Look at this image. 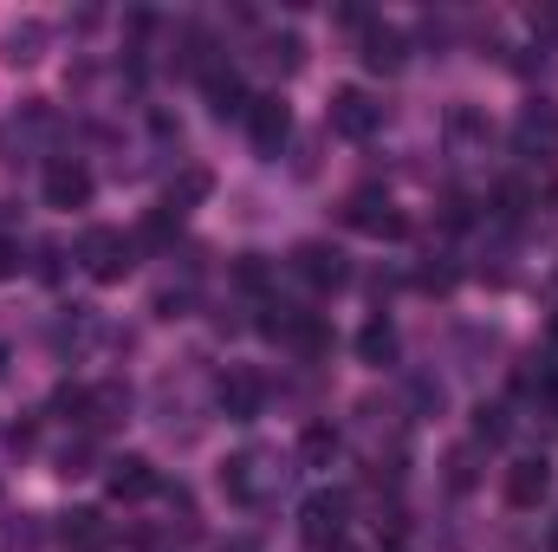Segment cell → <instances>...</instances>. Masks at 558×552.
<instances>
[{
    "instance_id": "44dd1931",
    "label": "cell",
    "mask_w": 558,
    "mask_h": 552,
    "mask_svg": "<svg viewBox=\"0 0 558 552\" xmlns=\"http://www.w3.org/2000/svg\"><path fill=\"white\" fill-rule=\"evenodd\" d=\"M331 552H351V547H331Z\"/></svg>"
},
{
    "instance_id": "ac0fdd59",
    "label": "cell",
    "mask_w": 558,
    "mask_h": 552,
    "mask_svg": "<svg viewBox=\"0 0 558 552\" xmlns=\"http://www.w3.org/2000/svg\"><path fill=\"white\" fill-rule=\"evenodd\" d=\"M65 547H78V552H98V547H105L98 514H65Z\"/></svg>"
},
{
    "instance_id": "277c9868",
    "label": "cell",
    "mask_w": 558,
    "mask_h": 552,
    "mask_svg": "<svg viewBox=\"0 0 558 552\" xmlns=\"http://www.w3.org/2000/svg\"><path fill=\"white\" fill-rule=\"evenodd\" d=\"M215 404L228 422H254L260 404H267V384H260V371H247V364H228L221 371V384H215Z\"/></svg>"
},
{
    "instance_id": "ba28073f",
    "label": "cell",
    "mask_w": 558,
    "mask_h": 552,
    "mask_svg": "<svg viewBox=\"0 0 558 552\" xmlns=\"http://www.w3.org/2000/svg\"><path fill=\"white\" fill-rule=\"evenodd\" d=\"M92 202V169L78 156H52L46 163V208H85Z\"/></svg>"
},
{
    "instance_id": "8fae6325",
    "label": "cell",
    "mask_w": 558,
    "mask_h": 552,
    "mask_svg": "<svg viewBox=\"0 0 558 552\" xmlns=\"http://www.w3.org/2000/svg\"><path fill=\"white\" fill-rule=\"evenodd\" d=\"M292 267H299L305 286H318V292L344 286V254H338V248H325V241H305V248L292 254Z\"/></svg>"
},
{
    "instance_id": "8992f818",
    "label": "cell",
    "mask_w": 558,
    "mask_h": 552,
    "mask_svg": "<svg viewBox=\"0 0 558 552\" xmlns=\"http://www.w3.org/2000/svg\"><path fill=\"white\" fill-rule=\"evenodd\" d=\"M377 124H384V105H377L371 92H357V85H351V92H338V98H331V131H338V137L364 143V137H377Z\"/></svg>"
},
{
    "instance_id": "52a82bcc",
    "label": "cell",
    "mask_w": 558,
    "mask_h": 552,
    "mask_svg": "<svg viewBox=\"0 0 558 552\" xmlns=\"http://www.w3.org/2000/svg\"><path fill=\"white\" fill-rule=\"evenodd\" d=\"M274 481H279V468H267V455H254V448H247V455H234V461L221 468V488H228L241 507L267 501V494H274Z\"/></svg>"
},
{
    "instance_id": "5b68a950",
    "label": "cell",
    "mask_w": 558,
    "mask_h": 552,
    "mask_svg": "<svg viewBox=\"0 0 558 552\" xmlns=\"http://www.w3.org/2000/svg\"><path fill=\"white\" fill-rule=\"evenodd\" d=\"M513 143H520V156H558V105L553 98L520 105V118H513Z\"/></svg>"
},
{
    "instance_id": "9a60e30c",
    "label": "cell",
    "mask_w": 558,
    "mask_h": 552,
    "mask_svg": "<svg viewBox=\"0 0 558 552\" xmlns=\"http://www.w3.org/2000/svg\"><path fill=\"white\" fill-rule=\"evenodd\" d=\"M357 358H364V364H397V325H390V319H371V325L357 332Z\"/></svg>"
},
{
    "instance_id": "4fadbf2b",
    "label": "cell",
    "mask_w": 558,
    "mask_h": 552,
    "mask_svg": "<svg viewBox=\"0 0 558 552\" xmlns=\"http://www.w3.org/2000/svg\"><path fill=\"white\" fill-rule=\"evenodd\" d=\"M364 65L371 72H403V33L397 26H364Z\"/></svg>"
},
{
    "instance_id": "2e32d148",
    "label": "cell",
    "mask_w": 558,
    "mask_h": 552,
    "mask_svg": "<svg viewBox=\"0 0 558 552\" xmlns=\"http://www.w3.org/2000/svg\"><path fill=\"white\" fill-rule=\"evenodd\" d=\"M208 189H215V176H208V169H189L182 182H169V195H162V208H169V215L182 221V215H189V208H195V202H202Z\"/></svg>"
},
{
    "instance_id": "7c38bea8",
    "label": "cell",
    "mask_w": 558,
    "mask_h": 552,
    "mask_svg": "<svg viewBox=\"0 0 558 552\" xmlns=\"http://www.w3.org/2000/svg\"><path fill=\"white\" fill-rule=\"evenodd\" d=\"M105 488H111V501H149L156 494V468L143 455H118L111 475H105Z\"/></svg>"
},
{
    "instance_id": "9c48e42d",
    "label": "cell",
    "mask_w": 558,
    "mask_h": 552,
    "mask_svg": "<svg viewBox=\"0 0 558 552\" xmlns=\"http://www.w3.org/2000/svg\"><path fill=\"white\" fill-rule=\"evenodd\" d=\"M247 137H254L260 156H279V143L292 137V111H286V98H279V92H267V98H254V105H247Z\"/></svg>"
},
{
    "instance_id": "d6986e66",
    "label": "cell",
    "mask_w": 558,
    "mask_h": 552,
    "mask_svg": "<svg viewBox=\"0 0 558 552\" xmlns=\"http://www.w3.org/2000/svg\"><path fill=\"white\" fill-rule=\"evenodd\" d=\"M13 274H20V241L0 235V279H13Z\"/></svg>"
},
{
    "instance_id": "6da1fadb",
    "label": "cell",
    "mask_w": 558,
    "mask_h": 552,
    "mask_svg": "<svg viewBox=\"0 0 558 552\" xmlns=\"http://www.w3.org/2000/svg\"><path fill=\"white\" fill-rule=\"evenodd\" d=\"M344 520H351V494H338V488H318V494L299 507V540H305L312 552L344 547Z\"/></svg>"
},
{
    "instance_id": "ffe728a7",
    "label": "cell",
    "mask_w": 558,
    "mask_h": 552,
    "mask_svg": "<svg viewBox=\"0 0 558 552\" xmlns=\"http://www.w3.org/2000/svg\"><path fill=\"white\" fill-rule=\"evenodd\" d=\"M546 547H553V552H558V520H553V540H546Z\"/></svg>"
},
{
    "instance_id": "5bb4252c",
    "label": "cell",
    "mask_w": 558,
    "mask_h": 552,
    "mask_svg": "<svg viewBox=\"0 0 558 552\" xmlns=\"http://www.w3.org/2000/svg\"><path fill=\"white\" fill-rule=\"evenodd\" d=\"M202 92H208L215 118H247V105H254V98L241 92V79H234V72H221V65H215L208 79H202Z\"/></svg>"
},
{
    "instance_id": "7a4b0ae2",
    "label": "cell",
    "mask_w": 558,
    "mask_h": 552,
    "mask_svg": "<svg viewBox=\"0 0 558 552\" xmlns=\"http://www.w3.org/2000/svg\"><path fill=\"white\" fill-rule=\"evenodd\" d=\"M78 261H85V274L98 279V286H118V279L137 267V261H131V241H124L118 228H92V235L78 241Z\"/></svg>"
},
{
    "instance_id": "30bf717a",
    "label": "cell",
    "mask_w": 558,
    "mask_h": 552,
    "mask_svg": "<svg viewBox=\"0 0 558 552\" xmlns=\"http://www.w3.org/2000/svg\"><path fill=\"white\" fill-rule=\"evenodd\" d=\"M553 494V461L546 455H520L513 468H507V501L513 507H539Z\"/></svg>"
},
{
    "instance_id": "3957f363",
    "label": "cell",
    "mask_w": 558,
    "mask_h": 552,
    "mask_svg": "<svg viewBox=\"0 0 558 552\" xmlns=\"http://www.w3.org/2000/svg\"><path fill=\"white\" fill-rule=\"evenodd\" d=\"M344 221H351L357 235H377V241H397V235H410L403 208H397L384 189H357V195L344 202Z\"/></svg>"
},
{
    "instance_id": "e0dca14e",
    "label": "cell",
    "mask_w": 558,
    "mask_h": 552,
    "mask_svg": "<svg viewBox=\"0 0 558 552\" xmlns=\"http://www.w3.org/2000/svg\"><path fill=\"white\" fill-rule=\"evenodd\" d=\"M299 461H305V468H331V461H338V429H331V422H312V429L299 435Z\"/></svg>"
}]
</instances>
